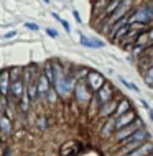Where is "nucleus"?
<instances>
[{"label":"nucleus","instance_id":"obj_2","mask_svg":"<svg viewBox=\"0 0 153 156\" xmlns=\"http://www.w3.org/2000/svg\"><path fill=\"white\" fill-rule=\"evenodd\" d=\"M74 94H76V99H78L79 104H87L91 100V97H94L92 90L89 89L86 79H78V82L74 86Z\"/></svg>","mask_w":153,"mask_h":156},{"label":"nucleus","instance_id":"obj_20","mask_svg":"<svg viewBox=\"0 0 153 156\" xmlns=\"http://www.w3.org/2000/svg\"><path fill=\"white\" fill-rule=\"evenodd\" d=\"M25 27H27L28 28V30H31V31H38V25L36 23H25Z\"/></svg>","mask_w":153,"mask_h":156},{"label":"nucleus","instance_id":"obj_28","mask_svg":"<svg viewBox=\"0 0 153 156\" xmlns=\"http://www.w3.org/2000/svg\"><path fill=\"white\" fill-rule=\"evenodd\" d=\"M0 97H2V92H0Z\"/></svg>","mask_w":153,"mask_h":156},{"label":"nucleus","instance_id":"obj_3","mask_svg":"<svg viewBox=\"0 0 153 156\" xmlns=\"http://www.w3.org/2000/svg\"><path fill=\"white\" fill-rule=\"evenodd\" d=\"M74 79H76L74 74H71V76H61V77H58L56 82H54V89H56V92H58L59 95L69 94V92L73 90V87H74V82H78V81H74Z\"/></svg>","mask_w":153,"mask_h":156},{"label":"nucleus","instance_id":"obj_15","mask_svg":"<svg viewBox=\"0 0 153 156\" xmlns=\"http://www.w3.org/2000/svg\"><path fill=\"white\" fill-rule=\"evenodd\" d=\"M0 133L3 135V136H8V135L12 133V123H10V119H8V115L3 113L2 117H0Z\"/></svg>","mask_w":153,"mask_h":156},{"label":"nucleus","instance_id":"obj_19","mask_svg":"<svg viewBox=\"0 0 153 156\" xmlns=\"http://www.w3.org/2000/svg\"><path fill=\"white\" fill-rule=\"evenodd\" d=\"M120 3H122V0H114V3H110V5L107 7V10H105V16L110 15L112 12H115V8L120 5Z\"/></svg>","mask_w":153,"mask_h":156},{"label":"nucleus","instance_id":"obj_25","mask_svg":"<svg viewBox=\"0 0 153 156\" xmlns=\"http://www.w3.org/2000/svg\"><path fill=\"white\" fill-rule=\"evenodd\" d=\"M142 105H143V107H145V108H147V110H150V107H148V104H147V100H142Z\"/></svg>","mask_w":153,"mask_h":156},{"label":"nucleus","instance_id":"obj_11","mask_svg":"<svg viewBox=\"0 0 153 156\" xmlns=\"http://www.w3.org/2000/svg\"><path fill=\"white\" fill-rule=\"evenodd\" d=\"M151 150H153L151 143H142L138 148H135L133 151H130V153H127L124 156H150Z\"/></svg>","mask_w":153,"mask_h":156},{"label":"nucleus","instance_id":"obj_5","mask_svg":"<svg viewBox=\"0 0 153 156\" xmlns=\"http://www.w3.org/2000/svg\"><path fill=\"white\" fill-rule=\"evenodd\" d=\"M86 82H87L89 89H91V90L96 94V92L105 84V77H104L100 73H97V71L89 69V73H87V76H86Z\"/></svg>","mask_w":153,"mask_h":156},{"label":"nucleus","instance_id":"obj_22","mask_svg":"<svg viewBox=\"0 0 153 156\" xmlns=\"http://www.w3.org/2000/svg\"><path fill=\"white\" fill-rule=\"evenodd\" d=\"M46 33H48L49 36H53V38H56V31H53V30H49V28H46Z\"/></svg>","mask_w":153,"mask_h":156},{"label":"nucleus","instance_id":"obj_6","mask_svg":"<svg viewBox=\"0 0 153 156\" xmlns=\"http://www.w3.org/2000/svg\"><path fill=\"white\" fill-rule=\"evenodd\" d=\"M10 94L13 99L20 100L22 97L27 94V86H25V81H23V76L18 79H10Z\"/></svg>","mask_w":153,"mask_h":156},{"label":"nucleus","instance_id":"obj_13","mask_svg":"<svg viewBox=\"0 0 153 156\" xmlns=\"http://www.w3.org/2000/svg\"><path fill=\"white\" fill-rule=\"evenodd\" d=\"M115 108H117V102H112V100H109L107 104H104L100 107V110H99V117H102V119H105V117H112L114 115V112H115Z\"/></svg>","mask_w":153,"mask_h":156},{"label":"nucleus","instance_id":"obj_29","mask_svg":"<svg viewBox=\"0 0 153 156\" xmlns=\"http://www.w3.org/2000/svg\"><path fill=\"white\" fill-rule=\"evenodd\" d=\"M0 135H2V133H0Z\"/></svg>","mask_w":153,"mask_h":156},{"label":"nucleus","instance_id":"obj_17","mask_svg":"<svg viewBox=\"0 0 153 156\" xmlns=\"http://www.w3.org/2000/svg\"><path fill=\"white\" fill-rule=\"evenodd\" d=\"M45 76H46V79L49 81L51 86H54L56 77H54V69H53V64H51V62H46V66H45Z\"/></svg>","mask_w":153,"mask_h":156},{"label":"nucleus","instance_id":"obj_26","mask_svg":"<svg viewBox=\"0 0 153 156\" xmlns=\"http://www.w3.org/2000/svg\"><path fill=\"white\" fill-rule=\"evenodd\" d=\"M148 115H150V119H151V122H153V112H151V108L148 110Z\"/></svg>","mask_w":153,"mask_h":156},{"label":"nucleus","instance_id":"obj_12","mask_svg":"<svg viewBox=\"0 0 153 156\" xmlns=\"http://www.w3.org/2000/svg\"><path fill=\"white\" fill-rule=\"evenodd\" d=\"M49 81L46 79V76H38V97H45L48 95V89H49Z\"/></svg>","mask_w":153,"mask_h":156},{"label":"nucleus","instance_id":"obj_10","mask_svg":"<svg viewBox=\"0 0 153 156\" xmlns=\"http://www.w3.org/2000/svg\"><path fill=\"white\" fill-rule=\"evenodd\" d=\"M135 120H137V115H135V112H133V110H129L127 113H124V115L117 117L115 126H117V130H120V128H124V126L130 125L132 122H135Z\"/></svg>","mask_w":153,"mask_h":156},{"label":"nucleus","instance_id":"obj_23","mask_svg":"<svg viewBox=\"0 0 153 156\" xmlns=\"http://www.w3.org/2000/svg\"><path fill=\"white\" fill-rule=\"evenodd\" d=\"M15 35H16L15 31H10V33H5V35H3V38H13Z\"/></svg>","mask_w":153,"mask_h":156},{"label":"nucleus","instance_id":"obj_8","mask_svg":"<svg viewBox=\"0 0 153 156\" xmlns=\"http://www.w3.org/2000/svg\"><path fill=\"white\" fill-rule=\"evenodd\" d=\"M129 7H130V2L129 0H122V3L115 8V12H114V15H110L109 16V22L110 23H117L118 20H122V18H125V15H127V10H129Z\"/></svg>","mask_w":153,"mask_h":156},{"label":"nucleus","instance_id":"obj_1","mask_svg":"<svg viewBox=\"0 0 153 156\" xmlns=\"http://www.w3.org/2000/svg\"><path fill=\"white\" fill-rule=\"evenodd\" d=\"M132 22L133 23H140V25H147L153 22V2L143 5L142 8H138L133 15H132Z\"/></svg>","mask_w":153,"mask_h":156},{"label":"nucleus","instance_id":"obj_27","mask_svg":"<svg viewBox=\"0 0 153 156\" xmlns=\"http://www.w3.org/2000/svg\"><path fill=\"white\" fill-rule=\"evenodd\" d=\"M45 2H46V3H48V2H49V0H45Z\"/></svg>","mask_w":153,"mask_h":156},{"label":"nucleus","instance_id":"obj_18","mask_svg":"<svg viewBox=\"0 0 153 156\" xmlns=\"http://www.w3.org/2000/svg\"><path fill=\"white\" fill-rule=\"evenodd\" d=\"M81 44L82 46H87V48H102V46H104V43H102V41H92V40H87L86 36L84 35H81Z\"/></svg>","mask_w":153,"mask_h":156},{"label":"nucleus","instance_id":"obj_9","mask_svg":"<svg viewBox=\"0 0 153 156\" xmlns=\"http://www.w3.org/2000/svg\"><path fill=\"white\" fill-rule=\"evenodd\" d=\"M10 69H2L0 71V92L2 95L8 97L10 94Z\"/></svg>","mask_w":153,"mask_h":156},{"label":"nucleus","instance_id":"obj_24","mask_svg":"<svg viewBox=\"0 0 153 156\" xmlns=\"http://www.w3.org/2000/svg\"><path fill=\"white\" fill-rule=\"evenodd\" d=\"M73 15L76 16V20H78V22H81V16H79V13H78V10H74V12H73Z\"/></svg>","mask_w":153,"mask_h":156},{"label":"nucleus","instance_id":"obj_7","mask_svg":"<svg viewBox=\"0 0 153 156\" xmlns=\"http://www.w3.org/2000/svg\"><path fill=\"white\" fill-rule=\"evenodd\" d=\"M142 128V122H138V120H135V122H132L130 125H127L124 126V128H120V130H117V135H115V140L120 143V141H124L127 136H130L132 133H135L137 130Z\"/></svg>","mask_w":153,"mask_h":156},{"label":"nucleus","instance_id":"obj_16","mask_svg":"<svg viewBox=\"0 0 153 156\" xmlns=\"http://www.w3.org/2000/svg\"><path fill=\"white\" fill-rule=\"evenodd\" d=\"M130 110V102L129 100H122L120 104L117 105V108H115V112H114V117H120V115H124V113H127Z\"/></svg>","mask_w":153,"mask_h":156},{"label":"nucleus","instance_id":"obj_14","mask_svg":"<svg viewBox=\"0 0 153 156\" xmlns=\"http://www.w3.org/2000/svg\"><path fill=\"white\" fill-rule=\"evenodd\" d=\"M115 120H117V119H115L114 115L107 119V122H105V125H104V128H102V136H104V138H107L110 133H114V132L117 130V126H115Z\"/></svg>","mask_w":153,"mask_h":156},{"label":"nucleus","instance_id":"obj_21","mask_svg":"<svg viewBox=\"0 0 153 156\" xmlns=\"http://www.w3.org/2000/svg\"><path fill=\"white\" fill-rule=\"evenodd\" d=\"M58 22H59V23H61V25H63V27H64V30H66L67 33H69V31H71V28H69V23H67V22H66V20H61V18H59V20H58Z\"/></svg>","mask_w":153,"mask_h":156},{"label":"nucleus","instance_id":"obj_4","mask_svg":"<svg viewBox=\"0 0 153 156\" xmlns=\"http://www.w3.org/2000/svg\"><path fill=\"white\" fill-rule=\"evenodd\" d=\"M112 86H110L109 82H105L104 86L100 87L99 90L94 94V105H97V107H102L104 104H107L109 100H112Z\"/></svg>","mask_w":153,"mask_h":156}]
</instances>
